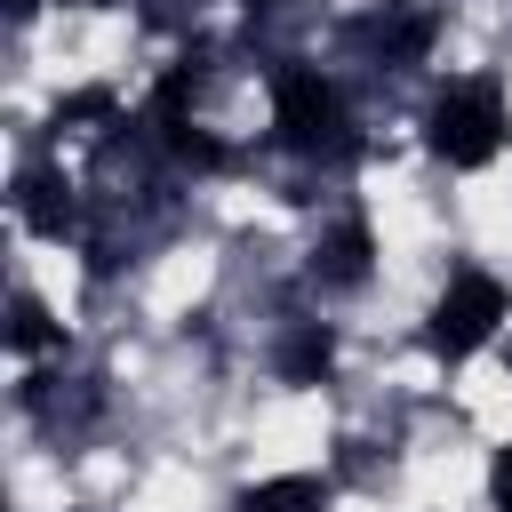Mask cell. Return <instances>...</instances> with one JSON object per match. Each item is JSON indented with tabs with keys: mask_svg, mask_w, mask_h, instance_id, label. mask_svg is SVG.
<instances>
[{
	"mask_svg": "<svg viewBox=\"0 0 512 512\" xmlns=\"http://www.w3.org/2000/svg\"><path fill=\"white\" fill-rule=\"evenodd\" d=\"M504 136H512V120H504V88H496L488 72L448 80V88L432 96V112H424V144H432L448 168H488V160L504 152Z\"/></svg>",
	"mask_w": 512,
	"mask_h": 512,
	"instance_id": "cell-1",
	"label": "cell"
},
{
	"mask_svg": "<svg viewBox=\"0 0 512 512\" xmlns=\"http://www.w3.org/2000/svg\"><path fill=\"white\" fill-rule=\"evenodd\" d=\"M272 136L296 152V160H328L352 144V120H344V96L320 64H280L272 72Z\"/></svg>",
	"mask_w": 512,
	"mask_h": 512,
	"instance_id": "cell-2",
	"label": "cell"
},
{
	"mask_svg": "<svg viewBox=\"0 0 512 512\" xmlns=\"http://www.w3.org/2000/svg\"><path fill=\"white\" fill-rule=\"evenodd\" d=\"M512 320V296H504V280L496 272H456L440 296H432V328H424V344L440 352V360H472L496 328Z\"/></svg>",
	"mask_w": 512,
	"mask_h": 512,
	"instance_id": "cell-3",
	"label": "cell"
},
{
	"mask_svg": "<svg viewBox=\"0 0 512 512\" xmlns=\"http://www.w3.org/2000/svg\"><path fill=\"white\" fill-rule=\"evenodd\" d=\"M368 256H376L368 224H360V216H336V224L312 240V280H320V288H360V280H368Z\"/></svg>",
	"mask_w": 512,
	"mask_h": 512,
	"instance_id": "cell-4",
	"label": "cell"
},
{
	"mask_svg": "<svg viewBox=\"0 0 512 512\" xmlns=\"http://www.w3.org/2000/svg\"><path fill=\"white\" fill-rule=\"evenodd\" d=\"M360 40H376L384 64H416L432 48V8H384L376 24H360Z\"/></svg>",
	"mask_w": 512,
	"mask_h": 512,
	"instance_id": "cell-5",
	"label": "cell"
},
{
	"mask_svg": "<svg viewBox=\"0 0 512 512\" xmlns=\"http://www.w3.org/2000/svg\"><path fill=\"white\" fill-rule=\"evenodd\" d=\"M16 216H24L40 240H64V232H72V184H64V176H24V184H16Z\"/></svg>",
	"mask_w": 512,
	"mask_h": 512,
	"instance_id": "cell-6",
	"label": "cell"
},
{
	"mask_svg": "<svg viewBox=\"0 0 512 512\" xmlns=\"http://www.w3.org/2000/svg\"><path fill=\"white\" fill-rule=\"evenodd\" d=\"M232 512H328V488L312 472H280V480H256Z\"/></svg>",
	"mask_w": 512,
	"mask_h": 512,
	"instance_id": "cell-7",
	"label": "cell"
},
{
	"mask_svg": "<svg viewBox=\"0 0 512 512\" xmlns=\"http://www.w3.org/2000/svg\"><path fill=\"white\" fill-rule=\"evenodd\" d=\"M328 360H336V336L312 320V328H296L288 344H280V376L288 384H312V376H328Z\"/></svg>",
	"mask_w": 512,
	"mask_h": 512,
	"instance_id": "cell-8",
	"label": "cell"
},
{
	"mask_svg": "<svg viewBox=\"0 0 512 512\" xmlns=\"http://www.w3.org/2000/svg\"><path fill=\"white\" fill-rule=\"evenodd\" d=\"M40 344H56L48 304H40L32 288H16V296H8V352H40Z\"/></svg>",
	"mask_w": 512,
	"mask_h": 512,
	"instance_id": "cell-9",
	"label": "cell"
},
{
	"mask_svg": "<svg viewBox=\"0 0 512 512\" xmlns=\"http://www.w3.org/2000/svg\"><path fill=\"white\" fill-rule=\"evenodd\" d=\"M80 120H112V88H72V96H56L48 128H80Z\"/></svg>",
	"mask_w": 512,
	"mask_h": 512,
	"instance_id": "cell-10",
	"label": "cell"
},
{
	"mask_svg": "<svg viewBox=\"0 0 512 512\" xmlns=\"http://www.w3.org/2000/svg\"><path fill=\"white\" fill-rule=\"evenodd\" d=\"M488 504L512 512V448H496V464H488Z\"/></svg>",
	"mask_w": 512,
	"mask_h": 512,
	"instance_id": "cell-11",
	"label": "cell"
},
{
	"mask_svg": "<svg viewBox=\"0 0 512 512\" xmlns=\"http://www.w3.org/2000/svg\"><path fill=\"white\" fill-rule=\"evenodd\" d=\"M248 8H272V0H248Z\"/></svg>",
	"mask_w": 512,
	"mask_h": 512,
	"instance_id": "cell-12",
	"label": "cell"
},
{
	"mask_svg": "<svg viewBox=\"0 0 512 512\" xmlns=\"http://www.w3.org/2000/svg\"><path fill=\"white\" fill-rule=\"evenodd\" d=\"M88 8H104V0H88Z\"/></svg>",
	"mask_w": 512,
	"mask_h": 512,
	"instance_id": "cell-13",
	"label": "cell"
}]
</instances>
